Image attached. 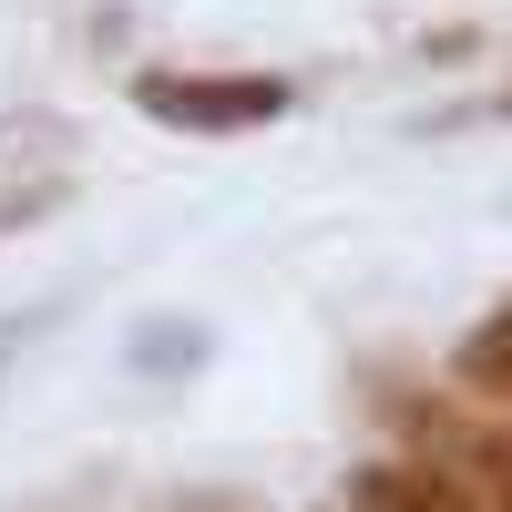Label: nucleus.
<instances>
[{
	"label": "nucleus",
	"instance_id": "1",
	"mask_svg": "<svg viewBox=\"0 0 512 512\" xmlns=\"http://www.w3.org/2000/svg\"><path fill=\"white\" fill-rule=\"evenodd\" d=\"M287 103H297L287 72H164V62L134 72V113L175 123V134H256Z\"/></svg>",
	"mask_w": 512,
	"mask_h": 512
},
{
	"label": "nucleus",
	"instance_id": "2",
	"mask_svg": "<svg viewBox=\"0 0 512 512\" xmlns=\"http://www.w3.org/2000/svg\"><path fill=\"white\" fill-rule=\"evenodd\" d=\"M390 410L420 431V461L461 472L482 512H512V431H492V420H451V410H410V400H390Z\"/></svg>",
	"mask_w": 512,
	"mask_h": 512
},
{
	"label": "nucleus",
	"instance_id": "3",
	"mask_svg": "<svg viewBox=\"0 0 512 512\" xmlns=\"http://www.w3.org/2000/svg\"><path fill=\"white\" fill-rule=\"evenodd\" d=\"M349 512H482V502H472L461 472L390 451V461H359V472H349Z\"/></svg>",
	"mask_w": 512,
	"mask_h": 512
},
{
	"label": "nucleus",
	"instance_id": "4",
	"mask_svg": "<svg viewBox=\"0 0 512 512\" xmlns=\"http://www.w3.org/2000/svg\"><path fill=\"white\" fill-rule=\"evenodd\" d=\"M451 379H461V390H472V400L512 410V297H502L492 318H472V328L451 338Z\"/></svg>",
	"mask_w": 512,
	"mask_h": 512
},
{
	"label": "nucleus",
	"instance_id": "5",
	"mask_svg": "<svg viewBox=\"0 0 512 512\" xmlns=\"http://www.w3.org/2000/svg\"><path fill=\"white\" fill-rule=\"evenodd\" d=\"M134 359H144V369H195V359H205V328H144Z\"/></svg>",
	"mask_w": 512,
	"mask_h": 512
},
{
	"label": "nucleus",
	"instance_id": "6",
	"mask_svg": "<svg viewBox=\"0 0 512 512\" xmlns=\"http://www.w3.org/2000/svg\"><path fill=\"white\" fill-rule=\"evenodd\" d=\"M62 195H72L62 175H41V185H11V195H0V236H21L31 216H52V205H62Z\"/></svg>",
	"mask_w": 512,
	"mask_h": 512
},
{
	"label": "nucleus",
	"instance_id": "7",
	"mask_svg": "<svg viewBox=\"0 0 512 512\" xmlns=\"http://www.w3.org/2000/svg\"><path fill=\"white\" fill-rule=\"evenodd\" d=\"M52 318H62V308H31V318H11V328H0V359H21V349H31V338H41V328H52Z\"/></svg>",
	"mask_w": 512,
	"mask_h": 512
},
{
	"label": "nucleus",
	"instance_id": "8",
	"mask_svg": "<svg viewBox=\"0 0 512 512\" xmlns=\"http://www.w3.org/2000/svg\"><path fill=\"white\" fill-rule=\"evenodd\" d=\"M502 113H512V82H502Z\"/></svg>",
	"mask_w": 512,
	"mask_h": 512
}]
</instances>
